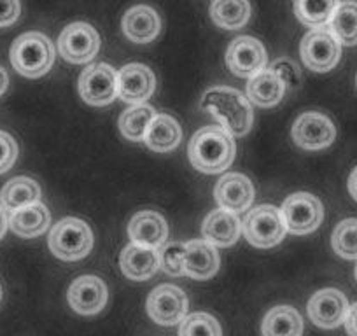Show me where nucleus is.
Wrapping results in <instances>:
<instances>
[{
    "label": "nucleus",
    "instance_id": "1",
    "mask_svg": "<svg viewBox=\"0 0 357 336\" xmlns=\"http://www.w3.org/2000/svg\"><path fill=\"white\" fill-rule=\"evenodd\" d=\"M235 153V140L222 126H204L188 146L191 165L204 174H221L233 163Z\"/></svg>",
    "mask_w": 357,
    "mask_h": 336
},
{
    "label": "nucleus",
    "instance_id": "2",
    "mask_svg": "<svg viewBox=\"0 0 357 336\" xmlns=\"http://www.w3.org/2000/svg\"><path fill=\"white\" fill-rule=\"evenodd\" d=\"M202 107L212 112L222 128L235 139L243 137L252 126V107L245 95L228 86H214L205 91Z\"/></svg>",
    "mask_w": 357,
    "mask_h": 336
},
{
    "label": "nucleus",
    "instance_id": "3",
    "mask_svg": "<svg viewBox=\"0 0 357 336\" xmlns=\"http://www.w3.org/2000/svg\"><path fill=\"white\" fill-rule=\"evenodd\" d=\"M11 63L25 77H40L54 63L53 44L40 32L23 33L11 46Z\"/></svg>",
    "mask_w": 357,
    "mask_h": 336
},
{
    "label": "nucleus",
    "instance_id": "4",
    "mask_svg": "<svg viewBox=\"0 0 357 336\" xmlns=\"http://www.w3.org/2000/svg\"><path fill=\"white\" fill-rule=\"evenodd\" d=\"M50 249L63 261H77L86 258L93 249L91 228L81 219H61L50 233Z\"/></svg>",
    "mask_w": 357,
    "mask_h": 336
},
{
    "label": "nucleus",
    "instance_id": "5",
    "mask_svg": "<svg viewBox=\"0 0 357 336\" xmlns=\"http://www.w3.org/2000/svg\"><path fill=\"white\" fill-rule=\"evenodd\" d=\"M242 226L249 243L259 249H268L280 243L287 231L282 214L273 205H259L249 211Z\"/></svg>",
    "mask_w": 357,
    "mask_h": 336
},
{
    "label": "nucleus",
    "instance_id": "6",
    "mask_svg": "<svg viewBox=\"0 0 357 336\" xmlns=\"http://www.w3.org/2000/svg\"><path fill=\"white\" fill-rule=\"evenodd\" d=\"M280 214H282L286 229L293 235H307V233L315 231L324 217L322 204L310 193L291 194L284 201Z\"/></svg>",
    "mask_w": 357,
    "mask_h": 336
},
{
    "label": "nucleus",
    "instance_id": "7",
    "mask_svg": "<svg viewBox=\"0 0 357 336\" xmlns=\"http://www.w3.org/2000/svg\"><path fill=\"white\" fill-rule=\"evenodd\" d=\"M79 93L89 105H109L118 95V72L105 63L89 65L79 77Z\"/></svg>",
    "mask_w": 357,
    "mask_h": 336
},
{
    "label": "nucleus",
    "instance_id": "8",
    "mask_svg": "<svg viewBox=\"0 0 357 336\" xmlns=\"http://www.w3.org/2000/svg\"><path fill=\"white\" fill-rule=\"evenodd\" d=\"M301 58L314 72H328L336 67L342 54V44L329 29H314L301 40Z\"/></svg>",
    "mask_w": 357,
    "mask_h": 336
},
{
    "label": "nucleus",
    "instance_id": "9",
    "mask_svg": "<svg viewBox=\"0 0 357 336\" xmlns=\"http://www.w3.org/2000/svg\"><path fill=\"white\" fill-rule=\"evenodd\" d=\"M60 54L70 63H86L93 60L100 49L98 32L88 23H72L58 37Z\"/></svg>",
    "mask_w": 357,
    "mask_h": 336
},
{
    "label": "nucleus",
    "instance_id": "10",
    "mask_svg": "<svg viewBox=\"0 0 357 336\" xmlns=\"http://www.w3.org/2000/svg\"><path fill=\"white\" fill-rule=\"evenodd\" d=\"M147 314L160 326L178 324L186 319L188 296L172 284L158 286L147 298Z\"/></svg>",
    "mask_w": 357,
    "mask_h": 336
},
{
    "label": "nucleus",
    "instance_id": "11",
    "mask_svg": "<svg viewBox=\"0 0 357 336\" xmlns=\"http://www.w3.org/2000/svg\"><path fill=\"white\" fill-rule=\"evenodd\" d=\"M226 63L235 75L250 79L266 67V49L254 37H236L226 51Z\"/></svg>",
    "mask_w": 357,
    "mask_h": 336
},
{
    "label": "nucleus",
    "instance_id": "12",
    "mask_svg": "<svg viewBox=\"0 0 357 336\" xmlns=\"http://www.w3.org/2000/svg\"><path fill=\"white\" fill-rule=\"evenodd\" d=\"M336 137V128L328 116L321 112H305L293 125V140L296 146L307 151L324 149L331 146Z\"/></svg>",
    "mask_w": 357,
    "mask_h": 336
},
{
    "label": "nucleus",
    "instance_id": "13",
    "mask_svg": "<svg viewBox=\"0 0 357 336\" xmlns=\"http://www.w3.org/2000/svg\"><path fill=\"white\" fill-rule=\"evenodd\" d=\"M349 308V301L342 291L322 289L308 301V317L319 328L333 329L345 322Z\"/></svg>",
    "mask_w": 357,
    "mask_h": 336
},
{
    "label": "nucleus",
    "instance_id": "14",
    "mask_svg": "<svg viewBox=\"0 0 357 336\" xmlns=\"http://www.w3.org/2000/svg\"><path fill=\"white\" fill-rule=\"evenodd\" d=\"M156 79L153 70L142 63H130L118 74V95L133 105L144 104L154 93Z\"/></svg>",
    "mask_w": 357,
    "mask_h": 336
},
{
    "label": "nucleus",
    "instance_id": "15",
    "mask_svg": "<svg viewBox=\"0 0 357 336\" xmlns=\"http://www.w3.org/2000/svg\"><path fill=\"white\" fill-rule=\"evenodd\" d=\"M68 303L81 315L98 314L107 303V286L98 277H79L68 289Z\"/></svg>",
    "mask_w": 357,
    "mask_h": 336
},
{
    "label": "nucleus",
    "instance_id": "16",
    "mask_svg": "<svg viewBox=\"0 0 357 336\" xmlns=\"http://www.w3.org/2000/svg\"><path fill=\"white\" fill-rule=\"evenodd\" d=\"M214 194L219 207L236 214L247 211L252 204L254 188L252 183L242 174H226L219 179Z\"/></svg>",
    "mask_w": 357,
    "mask_h": 336
},
{
    "label": "nucleus",
    "instance_id": "17",
    "mask_svg": "<svg viewBox=\"0 0 357 336\" xmlns=\"http://www.w3.org/2000/svg\"><path fill=\"white\" fill-rule=\"evenodd\" d=\"M184 273L195 280H207L219 270V252L207 240L184 243Z\"/></svg>",
    "mask_w": 357,
    "mask_h": 336
},
{
    "label": "nucleus",
    "instance_id": "18",
    "mask_svg": "<svg viewBox=\"0 0 357 336\" xmlns=\"http://www.w3.org/2000/svg\"><path fill=\"white\" fill-rule=\"evenodd\" d=\"M128 235L132 238V243L151 247V249H160L163 243H167V221L158 212L142 211L133 215L132 221H130Z\"/></svg>",
    "mask_w": 357,
    "mask_h": 336
},
{
    "label": "nucleus",
    "instance_id": "19",
    "mask_svg": "<svg viewBox=\"0 0 357 336\" xmlns=\"http://www.w3.org/2000/svg\"><path fill=\"white\" fill-rule=\"evenodd\" d=\"M160 30L161 20L151 6H135L123 16V32L130 40L137 44H147L154 40Z\"/></svg>",
    "mask_w": 357,
    "mask_h": 336
},
{
    "label": "nucleus",
    "instance_id": "20",
    "mask_svg": "<svg viewBox=\"0 0 357 336\" xmlns=\"http://www.w3.org/2000/svg\"><path fill=\"white\" fill-rule=\"evenodd\" d=\"M240 231H242V222L236 217L233 212L219 208V211H212L211 214L205 217L204 228V238L208 243L218 247H229L238 240Z\"/></svg>",
    "mask_w": 357,
    "mask_h": 336
},
{
    "label": "nucleus",
    "instance_id": "21",
    "mask_svg": "<svg viewBox=\"0 0 357 336\" xmlns=\"http://www.w3.org/2000/svg\"><path fill=\"white\" fill-rule=\"evenodd\" d=\"M121 272L132 280H147L160 270L158 249L130 243L121 252Z\"/></svg>",
    "mask_w": 357,
    "mask_h": 336
},
{
    "label": "nucleus",
    "instance_id": "22",
    "mask_svg": "<svg viewBox=\"0 0 357 336\" xmlns=\"http://www.w3.org/2000/svg\"><path fill=\"white\" fill-rule=\"evenodd\" d=\"M286 91V84L273 68H263L247 84V97L259 107H273L279 104Z\"/></svg>",
    "mask_w": 357,
    "mask_h": 336
},
{
    "label": "nucleus",
    "instance_id": "23",
    "mask_svg": "<svg viewBox=\"0 0 357 336\" xmlns=\"http://www.w3.org/2000/svg\"><path fill=\"white\" fill-rule=\"evenodd\" d=\"M51 214L40 201L18 208L9 215V228L23 238H36L50 228Z\"/></svg>",
    "mask_w": 357,
    "mask_h": 336
},
{
    "label": "nucleus",
    "instance_id": "24",
    "mask_svg": "<svg viewBox=\"0 0 357 336\" xmlns=\"http://www.w3.org/2000/svg\"><path fill=\"white\" fill-rule=\"evenodd\" d=\"M183 130L172 116L156 114L151 125L147 126L144 142L154 153H170L181 144Z\"/></svg>",
    "mask_w": 357,
    "mask_h": 336
},
{
    "label": "nucleus",
    "instance_id": "25",
    "mask_svg": "<svg viewBox=\"0 0 357 336\" xmlns=\"http://www.w3.org/2000/svg\"><path fill=\"white\" fill-rule=\"evenodd\" d=\"M39 198V184L33 179H29V177H15L0 191V201H2L4 211L8 212H15L18 208L37 204Z\"/></svg>",
    "mask_w": 357,
    "mask_h": 336
},
{
    "label": "nucleus",
    "instance_id": "26",
    "mask_svg": "<svg viewBox=\"0 0 357 336\" xmlns=\"http://www.w3.org/2000/svg\"><path fill=\"white\" fill-rule=\"evenodd\" d=\"M263 336H301L303 321L291 307H275L268 312L261 326Z\"/></svg>",
    "mask_w": 357,
    "mask_h": 336
},
{
    "label": "nucleus",
    "instance_id": "27",
    "mask_svg": "<svg viewBox=\"0 0 357 336\" xmlns=\"http://www.w3.org/2000/svg\"><path fill=\"white\" fill-rule=\"evenodd\" d=\"M211 16L221 29H242L250 18L249 0H214L211 6Z\"/></svg>",
    "mask_w": 357,
    "mask_h": 336
},
{
    "label": "nucleus",
    "instance_id": "28",
    "mask_svg": "<svg viewBox=\"0 0 357 336\" xmlns=\"http://www.w3.org/2000/svg\"><path fill=\"white\" fill-rule=\"evenodd\" d=\"M338 6L340 0H294V13L303 25L324 29Z\"/></svg>",
    "mask_w": 357,
    "mask_h": 336
},
{
    "label": "nucleus",
    "instance_id": "29",
    "mask_svg": "<svg viewBox=\"0 0 357 336\" xmlns=\"http://www.w3.org/2000/svg\"><path fill=\"white\" fill-rule=\"evenodd\" d=\"M329 32L340 44H357V2L347 0L336 8L335 15L329 20Z\"/></svg>",
    "mask_w": 357,
    "mask_h": 336
},
{
    "label": "nucleus",
    "instance_id": "30",
    "mask_svg": "<svg viewBox=\"0 0 357 336\" xmlns=\"http://www.w3.org/2000/svg\"><path fill=\"white\" fill-rule=\"evenodd\" d=\"M154 116H156V111L151 105H133L119 118V132L125 139L132 140V142H140L146 137L147 126L151 125Z\"/></svg>",
    "mask_w": 357,
    "mask_h": 336
},
{
    "label": "nucleus",
    "instance_id": "31",
    "mask_svg": "<svg viewBox=\"0 0 357 336\" xmlns=\"http://www.w3.org/2000/svg\"><path fill=\"white\" fill-rule=\"evenodd\" d=\"M331 245L338 256L357 259V219H345L335 228Z\"/></svg>",
    "mask_w": 357,
    "mask_h": 336
},
{
    "label": "nucleus",
    "instance_id": "32",
    "mask_svg": "<svg viewBox=\"0 0 357 336\" xmlns=\"http://www.w3.org/2000/svg\"><path fill=\"white\" fill-rule=\"evenodd\" d=\"M178 336H222L221 324L205 312L191 314L181 322Z\"/></svg>",
    "mask_w": 357,
    "mask_h": 336
},
{
    "label": "nucleus",
    "instance_id": "33",
    "mask_svg": "<svg viewBox=\"0 0 357 336\" xmlns=\"http://www.w3.org/2000/svg\"><path fill=\"white\" fill-rule=\"evenodd\" d=\"M160 268L168 275H183L184 273V243L168 242L158 249Z\"/></svg>",
    "mask_w": 357,
    "mask_h": 336
},
{
    "label": "nucleus",
    "instance_id": "34",
    "mask_svg": "<svg viewBox=\"0 0 357 336\" xmlns=\"http://www.w3.org/2000/svg\"><path fill=\"white\" fill-rule=\"evenodd\" d=\"M18 158V146L9 133L0 132V174L8 172Z\"/></svg>",
    "mask_w": 357,
    "mask_h": 336
},
{
    "label": "nucleus",
    "instance_id": "35",
    "mask_svg": "<svg viewBox=\"0 0 357 336\" xmlns=\"http://www.w3.org/2000/svg\"><path fill=\"white\" fill-rule=\"evenodd\" d=\"M270 68H273V70L279 74V77L282 79L286 86L296 88L298 84H300V79H301L300 68L296 67V63H294V61L279 60V61H275V63H273Z\"/></svg>",
    "mask_w": 357,
    "mask_h": 336
},
{
    "label": "nucleus",
    "instance_id": "36",
    "mask_svg": "<svg viewBox=\"0 0 357 336\" xmlns=\"http://www.w3.org/2000/svg\"><path fill=\"white\" fill-rule=\"evenodd\" d=\"M20 0H0V29L13 25L20 18Z\"/></svg>",
    "mask_w": 357,
    "mask_h": 336
},
{
    "label": "nucleus",
    "instance_id": "37",
    "mask_svg": "<svg viewBox=\"0 0 357 336\" xmlns=\"http://www.w3.org/2000/svg\"><path fill=\"white\" fill-rule=\"evenodd\" d=\"M345 329L349 336H357V303H354L349 308L345 317Z\"/></svg>",
    "mask_w": 357,
    "mask_h": 336
},
{
    "label": "nucleus",
    "instance_id": "38",
    "mask_svg": "<svg viewBox=\"0 0 357 336\" xmlns=\"http://www.w3.org/2000/svg\"><path fill=\"white\" fill-rule=\"evenodd\" d=\"M349 191H350V194H352L354 200L357 201V167L354 168L352 174H350V177H349Z\"/></svg>",
    "mask_w": 357,
    "mask_h": 336
},
{
    "label": "nucleus",
    "instance_id": "39",
    "mask_svg": "<svg viewBox=\"0 0 357 336\" xmlns=\"http://www.w3.org/2000/svg\"><path fill=\"white\" fill-rule=\"evenodd\" d=\"M8 226H9V219H8V215H6L4 207L0 205V240L4 238L6 229H8Z\"/></svg>",
    "mask_w": 357,
    "mask_h": 336
},
{
    "label": "nucleus",
    "instance_id": "40",
    "mask_svg": "<svg viewBox=\"0 0 357 336\" xmlns=\"http://www.w3.org/2000/svg\"><path fill=\"white\" fill-rule=\"evenodd\" d=\"M8 84H9L8 72H6L4 68L0 67V95H4V91L8 90Z\"/></svg>",
    "mask_w": 357,
    "mask_h": 336
},
{
    "label": "nucleus",
    "instance_id": "41",
    "mask_svg": "<svg viewBox=\"0 0 357 336\" xmlns=\"http://www.w3.org/2000/svg\"><path fill=\"white\" fill-rule=\"evenodd\" d=\"M356 279H357V266H356Z\"/></svg>",
    "mask_w": 357,
    "mask_h": 336
},
{
    "label": "nucleus",
    "instance_id": "42",
    "mask_svg": "<svg viewBox=\"0 0 357 336\" xmlns=\"http://www.w3.org/2000/svg\"><path fill=\"white\" fill-rule=\"evenodd\" d=\"M0 298H2V289H0Z\"/></svg>",
    "mask_w": 357,
    "mask_h": 336
}]
</instances>
